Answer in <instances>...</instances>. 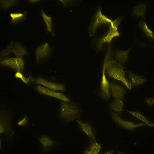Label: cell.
<instances>
[{"instance_id": "obj_5", "label": "cell", "mask_w": 154, "mask_h": 154, "mask_svg": "<svg viewBox=\"0 0 154 154\" xmlns=\"http://www.w3.org/2000/svg\"><path fill=\"white\" fill-rule=\"evenodd\" d=\"M36 90L39 94L59 99L63 102H69L70 101L69 99L62 93L52 91L43 86L37 85L36 87Z\"/></svg>"}, {"instance_id": "obj_14", "label": "cell", "mask_w": 154, "mask_h": 154, "mask_svg": "<svg viewBox=\"0 0 154 154\" xmlns=\"http://www.w3.org/2000/svg\"><path fill=\"white\" fill-rule=\"evenodd\" d=\"M102 149V146L96 142L94 141L86 149L84 153L86 154H98Z\"/></svg>"}, {"instance_id": "obj_19", "label": "cell", "mask_w": 154, "mask_h": 154, "mask_svg": "<svg viewBox=\"0 0 154 154\" xmlns=\"http://www.w3.org/2000/svg\"><path fill=\"white\" fill-rule=\"evenodd\" d=\"M129 77L131 79V82L133 85H140L143 84L145 81V80L141 77L139 76L131 73H129Z\"/></svg>"}, {"instance_id": "obj_3", "label": "cell", "mask_w": 154, "mask_h": 154, "mask_svg": "<svg viewBox=\"0 0 154 154\" xmlns=\"http://www.w3.org/2000/svg\"><path fill=\"white\" fill-rule=\"evenodd\" d=\"M2 66L7 67L17 71L21 72L25 69V61L22 57L9 58L1 61Z\"/></svg>"}, {"instance_id": "obj_17", "label": "cell", "mask_w": 154, "mask_h": 154, "mask_svg": "<svg viewBox=\"0 0 154 154\" xmlns=\"http://www.w3.org/2000/svg\"><path fill=\"white\" fill-rule=\"evenodd\" d=\"M41 16L46 24L47 31L49 33H52V18L46 15L42 10H41Z\"/></svg>"}, {"instance_id": "obj_6", "label": "cell", "mask_w": 154, "mask_h": 154, "mask_svg": "<svg viewBox=\"0 0 154 154\" xmlns=\"http://www.w3.org/2000/svg\"><path fill=\"white\" fill-rule=\"evenodd\" d=\"M36 84L42 85L45 88H48L50 90L55 91H66V86L63 84L51 82L41 77H38L36 79Z\"/></svg>"}, {"instance_id": "obj_10", "label": "cell", "mask_w": 154, "mask_h": 154, "mask_svg": "<svg viewBox=\"0 0 154 154\" xmlns=\"http://www.w3.org/2000/svg\"><path fill=\"white\" fill-rule=\"evenodd\" d=\"M77 122L83 132L92 140L95 141V133L92 125L88 122L82 120H78Z\"/></svg>"}, {"instance_id": "obj_2", "label": "cell", "mask_w": 154, "mask_h": 154, "mask_svg": "<svg viewBox=\"0 0 154 154\" xmlns=\"http://www.w3.org/2000/svg\"><path fill=\"white\" fill-rule=\"evenodd\" d=\"M59 115L63 121L71 122L81 116V110L78 105L74 103L63 102L60 105Z\"/></svg>"}, {"instance_id": "obj_24", "label": "cell", "mask_w": 154, "mask_h": 154, "mask_svg": "<svg viewBox=\"0 0 154 154\" xmlns=\"http://www.w3.org/2000/svg\"><path fill=\"white\" fill-rule=\"evenodd\" d=\"M142 28L144 32L147 35L154 38L153 33L152 32V30L149 28L148 26L145 22H144L143 24Z\"/></svg>"}, {"instance_id": "obj_27", "label": "cell", "mask_w": 154, "mask_h": 154, "mask_svg": "<svg viewBox=\"0 0 154 154\" xmlns=\"http://www.w3.org/2000/svg\"><path fill=\"white\" fill-rule=\"evenodd\" d=\"M144 102L146 103L149 106H152L154 104V97H149V98H146L145 99Z\"/></svg>"}, {"instance_id": "obj_11", "label": "cell", "mask_w": 154, "mask_h": 154, "mask_svg": "<svg viewBox=\"0 0 154 154\" xmlns=\"http://www.w3.org/2000/svg\"><path fill=\"white\" fill-rule=\"evenodd\" d=\"M123 99H114L110 105L111 112L116 113H121L124 109Z\"/></svg>"}, {"instance_id": "obj_26", "label": "cell", "mask_w": 154, "mask_h": 154, "mask_svg": "<svg viewBox=\"0 0 154 154\" xmlns=\"http://www.w3.org/2000/svg\"><path fill=\"white\" fill-rule=\"evenodd\" d=\"M28 121V118L27 116H25L22 119L18 122L17 124L19 126H24L26 125Z\"/></svg>"}, {"instance_id": "obj_23", "label": "cell", "mask_w": 154, "mask_h": 154, "mask_svg": "<svg viewBox=\"0 0 154 154\" xmlns=\"http://www.w3.org/2000/svg\"><path fill=\"white\" fill-rule=\"evenodd\" d=\"M14 45V43L12 42L9 45L8 47L6 48L4 50L2 51L1 52V57H5L6 56L9 55L11 54V53L13 52V46Z\"/></svg>"}, {"instance_id": "obj_13", "label": "cell", "mask_w": 154, "mask_h": 154, "mask_svg": "<svg viewBox=\"0 0 154 154\" xmlns=\"http://www.w3.org/2000/svg\"><path fill=\"white\" fill-rule=\"evenodd\" d=\"M11 129V123L8 117L3 116L0 122V133H6Z\"/></svg>"}, {"instance_id": "obj_28", "label": "cell", "mask_w": 154, "mask_h": 154, "mask_svg": "<svg viewBox=\"0 0 154 154\" xmlns=\"http://www.w3.org/2000/svg\"><path fill=\"white\" fill-rule=\"evenodd\" d=\"M104 153H103V154H113V151H107V152H104Z\"/></svg>"}, {"instance_id": "obj_9", "label": "cell", "mask_w": 154, "mask_h": 154, "mask_svg": "<svg viewBox=\"0 0 154 154\" xmlns=\"http://www.w3.org/2000/svg\"><path fill=\"white\" fill-rule=\"evenodd\" d=\"M101 94L105 99H108L110 98V83L107 79L105 74V71L102 70V81H101Z\"/></svg>"}, {"instance_id": "obj_16", "label": "cell", "mask_w": 154, "mask_h": 154, "mask_svg": "<svg viewBox=\"0 0 154 154\" xmlns=\"http://www.w3.org/2000/svg\"><path fill=\"white\" fill-rule=\"evenodd\" d=\"M131 115L134 116L135 118L137 119L140 121L143 122V123L146 124L147 126L152 127L154 126V125L152 122L149 121V119L144 116L140 112L138 111H128Z\"/></svg>"}, {"instance_id": "obj_4", "label": "cell", "mask_w": 154, "mask_h": 154, "mask_svg": "<svg viewBox=\"0 0 154 154\" xmlns=\"http://www.w3.org/2000/svg\"><path fill=\"white\" fill-rule=\"evenodd\" d=\"M110 113L113 120L119 126L128 130H133L140 127L147 125L143 122L139 124H135L131 122L125 121L122 119L117 113L112 112H111Z\"/></svg>"}, {"instance_id": "obj_1", "label": "cell", "mask_w": 154, "mask_h": 154, "mask_svg": "<svg viewBox=\"0 0 154 154\" xmlns=\"http://www.w3.org/2000/svg\"><path fill=\"white\" fill-rule=\"evenodd\" d=\"M103 70L106 71L111 78L121 82L129 90L132 89V85L125 77L124 67L120 63L113 60L107 59L105 60Z\"/></svg>"}, {"instance_id": "obj_15", "label": "cell", "mask_w": 154, "mask_h": 154, "mask_svg": "<svg viewBox=\"0 0 154 154\" xmlns=\"http://www.w3.org/2000/svg\"><path fill=\"white\" fill-rule=\"evenodd\" d=\"M13 53L17 57H22L27 54V51L21 45L18 43L14 44L13 46Z\"/></svg>"}, {"instance_id": "obj_12", "label": "cell", "mask_w": 154, "mask_h": 154, "mask_svg": "<svg viewBox=\"0 0 154 154\" xmlns=\"http://www.w3.org/2000/svg\"><path fill=\"white\" fill-rule=\"evenodd\" d=\"M130 49L127 50L118 51L116 52V59L119 63H124L128 59V54Z\"/></svg>"}, {"instance_id": "obj_18", "label": "cell", "mask_w": 154, "mask_h": 154, "mask_svg": "<svg viewBox=\"0 0 154 154\" xmlns=\"http://www.w3.org/2000/svg\"><path fill=\"white\" fill-rule=\"evenodd\" d=\"M38 140L45 147H51L53 146L55 144L54 141L47 136H42L38 138Z\"/></svg>"}, {"instance_id": "obj_25", "label": "cell", "mask_w": 154, "mask_h": 154, "mask_svg": "<svg viewBox=\"0 0 154 154\" xmlns=\"http://www.w3.org/2000/svg\"><path fill=\"white\" fill-rule=\"evenodd\" d=\"M15 76L16 78L20 79L22 80V82L25 83V84H28V82H29L28 79L24 77L23 74L21 72H17L15 75Z\"/></svg>"}, {"instance_id": "obj_21", "label": "cell", "mask_w": 154, "mask_h": 154, "mask_svg": "<svg viewBox=\"0 0 154 154\" xmlns=\"http://www.w3.org/2000/svg\"><path fill=\"white\" fill-rule=\"evenodd\" d=\"M12 22L14 24H17L25 18V15L22 13H12L10 14Z\"/></svg>"}, {"instance_id": "obj_20", "label": "cell", "mask_w": 154, "mask_h": 154, "mask_svg": "<svg viewBox=\"0 0 154 154\" xmlns=\"http://www.w3.org/2000/svg\"><path fill=\"white\" fill-rule=\"evenodd\" d=\"M146 7L145 5L141 4L135 6L134 9V13L138 17H143L145 14Z\"/></svg>"}, {"instance_id": "obj_8", "label": "cell", "mask_w": 154, "mask_h": 154, "mask_svg": "<svg viewBox=\"0 0 154 154\" xmlns=\"http://www.w3.org/2000/svg\"><path fill=\"white\" fill-rule=\"evenodd\" d=\"M110 94L114 99H123L125 94V88L115 83H110Z\"/></svg>"}, {"instance_id": "obj_7", "label": "cell", "mask_w": 154, "mask_h": 154, "mask_svg": "<svg viewBox=\"0 0 154 154\" xmlns=\"http://www.w3.org/2000/svg\"><path fill=\"white\" fill-rule=\"evenodd\" d=\"M51 51V49L48 43H44L38 46L35 51L36 62H40L44 60L49 55Z\"/></svg>"}, {"instance_id": "obj_22", "label": "cell", "mask_w": 154, "mask_h": 154, "mask_svg": "<svg viewBox=\"0 0 154 154\" xmlns=\"http://www.w3.org/2000/svg\"><path fill=\"white\" fill-rule=\"evenodd\" d=\"M16 4L15 1H1V6L3 8L8 9L14 6Z\"/></svg>"}]
</instances>
